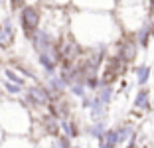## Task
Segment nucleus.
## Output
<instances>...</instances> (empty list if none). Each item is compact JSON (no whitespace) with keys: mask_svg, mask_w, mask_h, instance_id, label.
I'll return each instance as SVG.
<instances>
[{"mask_svg":"<svg viewBox=\"0 0 154 148\" xmlns=\"http://www.w3.org/2000/svg\"><path fill=\"white\" fill-rule=\"evenodd\" d=\"M69 34L83 48L111 45L122 36L113 12L103 10H79L69 4Z\"/></svg>","mask_w":154,"mask_h":148,"instance_id":"obj_1","label":"nucleus"},{"mask_svg":"<svg viewBox=\"0 0 154 148\" xmlns=\"http://www.w3.org/2000/svg\"><path fill=\"white\" fill-rule=\"evenodd\" d=\"M34 115L22 99H0V128L4 134H30Z\"/></svg>","mask_w":154,"mask_h":148,"instance_id":"obj_2","label":"nucleus"},{"mask_svg":"<svg viewBox=\"0 0 154 148\" xmlns=\"http://www.w3.org/2000/svg\"><path fill=\"white\" fill-rule=\"evenodd\" d=\"M113 14L122 34H134L150 18L146 0H119Z\"/></svg>","mask_w":154,"mask_h":148,"instance_id":"obj_3","label":"nucleus"},{"mask_svg":"<svg viewBox=\"0 0 154 148\" xmlns=\"http://www.w3.org/2000/svg\"><path fill=\"white\" fill-rule=\"evenodd\" d=\"M16 12H18V26L28 40L42 24V2H26Z\"/></svg>","mask_w":154,"mask_h":148,"instance_id":"obj_4","label":"nucleus"},{"mask_svg":"<svg viewBox=\"0 0 154 148\" xmlns=\"http://www.w3.org/2000/svg\"><path fill=\"white\" fill-rule=\"evenodd\" d=\"M152 113V93H150L148 85L138 87L132 97V117H142V115H148Z\"/></svg>","mask_w":154,"mask_h":148,"instance_id":"obj_5","label":"nucleus"},{"mask_svg":"<svg viewBox=\"0 0 154 148\" xmlns=\"http://www.w3.org/2000/svg\"><path fill=\"white\" fill-rule=\"evenodd\" d=\"M14 42H16V24L10 16H6L0 22V49H10Z\"/></svg>","mask_w":154,"mask_h":148,"instance_id":"obj_6","label":"nucleus"},{"mask_svg":"<svg viewBox=\"0 0 154 148\" xmlns=\"http://www.w3.org/2000/svg\"><path fill=\"white\" fill-rule=\"evenodd\" d=\"M119 0H71L73 8L79 10H103V12H113Z\"/></svg>","mask_w":154,"mask_h":148,"instance_id":"obj_7","label":"nucleus"},{"mask_svg":"<svg viewBox=\"0 0 154 148\" xmlns=\"http://www.w3.org/2000/svg\"><path fill=\"white\" fill-rule=\"evenodd\" d=\"M132 36H134V40L138 42V45H140L142 49H146L150 45V42L154 40V20L148 18L138 30L134 32V34H132Z\"/></svg>","mask_w":154,"mask_h":148,"instance_id":"obj_8","label":"nucleus"},{"mask_svg":"<svg viewBox=\"0 0 154 148\" xmlns=\"http://www.w3.org/2000/svg\"><path fill=\"white\" fill-rule=\"evenodd\" d=\"M132 73H134V85L136 87H144L152 81V67L146 65V63L136 65V67L132 69Z\"/></svg>","mask_w":154,"mask_h":148,"instance_id":"obj_9","label":"nucleus"},{"mask_svg":"<svg viewBox=\"0 0 154 148\" xmlns=\"http://www.w3.org/2000/svg\"><path fill=\"white\" fill-rule=\"evenodd\" d=\"M97 146L101 148H117L119 146V132L115 126H109L97 140Z\"/></svg>","mask_w":154,"mask_h":148,"instance_id":"obj_10","label":"nucleus"},{"mask_svg":"<svg viewBox=\"0 0 154 148\" xmlns=\"http://www.w3.org/2000/svg\"><path fill=\"white\" fill-rule=\"evenodd\" d=\"M109 128L107 126V119H101V121H91L89 125L83 128V132H85L89 138H93V140H99V136L103 134L105 130Z\"/></svg>","mask_w":154,"mask_h":148,"instance_id":"obj_11","label":"nucleus"},{"mask_svg":"<svg viewBox=\"0 0 154 148\" xmlns=\"http://www.w3.org/2000/svg\"><path fill=\"white\" fill-rule=\"evenodd\" d=\"M0 89L6 93V97H14V99H20L24 95V89L26 87L18 85V83H12V81L4 79V77H0Z\"/></svg>","mask_w":154,"mask_h":148,"instance_id":"obj_12","label":"nucleus"},{"mask_svg":"<svg viewBox=\"0 0 154 148\" xmlns=\"http://www.w3.org/2000/svg\"><path fill=\"white\" fill-rule=\"evenodd\" d=\"M26 2H28V0H8V6H10L12 10H18L20 6H24Z\"/></svg>","mask_w":154,"mask_h":148,"instance_id":"obj_13","label":"nucleus"},{"mask_svg":"<svg viewBox=\"0 0 154 148\" xmlns=\"http://www.w3.org/2000/svg\"><path fill=\"white\" fill-rule=\"evenodd\" d=\"M44 2H51V4H61V6H69L71 0H44Z\"/></svg>","mask_w":154,"mask_h":148,"instance_id":"obj_14","label":"nucleus"},{"mask_svg":"<svg viewBox=\"0 0 154 148\" xmlns=\"http://www.w3.org/2000/svg\"><path fill=\"white\" fill-rule=\"evenodd\" d=\"M148 4V14H150V20H154V0H146Z\"/></svg>","mask_w":154,"mask_h":148,"instance_id":"obj_15","label":"nucleus"},{"mask_svg":"<svg viewBox=\"0 0 154 148\" xmlns=\"http://www.w3.org/2000/svg\"><path fill=\"white\" fill-rule=\"evenodd\" d=\"M2 136H4V132H2V128H0V142H2Z\"/></svg>","mask_w":154,"mask_h":148,"instance_id":"obj_16","label":"nucleus"},{"mask_svg":"<svg viewBox=\"0 0 154 148\" xmlns=\"http://www.w3.org/2000/svg\"><path fill=\"white\" fill-rule=\"evenodd\" d=\"M152 81H154V67H152Z\"/></svg>","mask_w":154,"mask_h":148,"instance_id":"obj_17","label":"nucleus"},{"mask_svg":"<svg viewBox=\"0 0 154 148\" xmlns=\"http://www.w3.org/2000/svg\"><path fill=\"white\" fill-rule=\"evenodd\" d=\"M0 10H2V8H0ZM0 22H2V16H0Z\"/></svg>","mask_w":154,"mask_h":148,"instance_id":"obj_18","label":"nucleus"}]
</instances>
